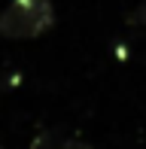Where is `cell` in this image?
<instances>
[{
  "label": "cell",
  "mask_w": 146,
  "mask_h": 149,
  "mask_svg": "<svg viewBox=\"0 0 146 149\" xmlns=\"http://www.w3.org/2000/svg\"><path fill=\"white\" fill-rule=\"evenodd\" d=\"M55 6L52 0H9L0 12V37L6 40H34L52 31Z\"/></svg>",
  "instance_id": "obj_1"
},
{
  "label": "cell",
  "mask_w": 146,
  "mask_h": 149,
  "mask_svg": "<svg viewBox=\"0 0 146 149\" xmlns=\"http://www.w3.org/2000/svg\"><path fill=\"white\" fill-rule=\"evenodd\" d=\"M0 91H3V88H0Z\"/></svg>",
  "instance_id": "obj_3"
},
{
  "label": "cell",
  "mask_w": 146,
  "mask_h": 149,
  "mask_svg": "<svg viewBox=\"0 0 146 149\" xmlns=\"http://www.w3.org/2000/svg\"><path fill=\"white\" fill-rule=\"evenodd\" d=\"M128 24H131V28H146V0L128 15Z\"/></svg>",
  "instance_id": "obj_2"
}]
</instances>
